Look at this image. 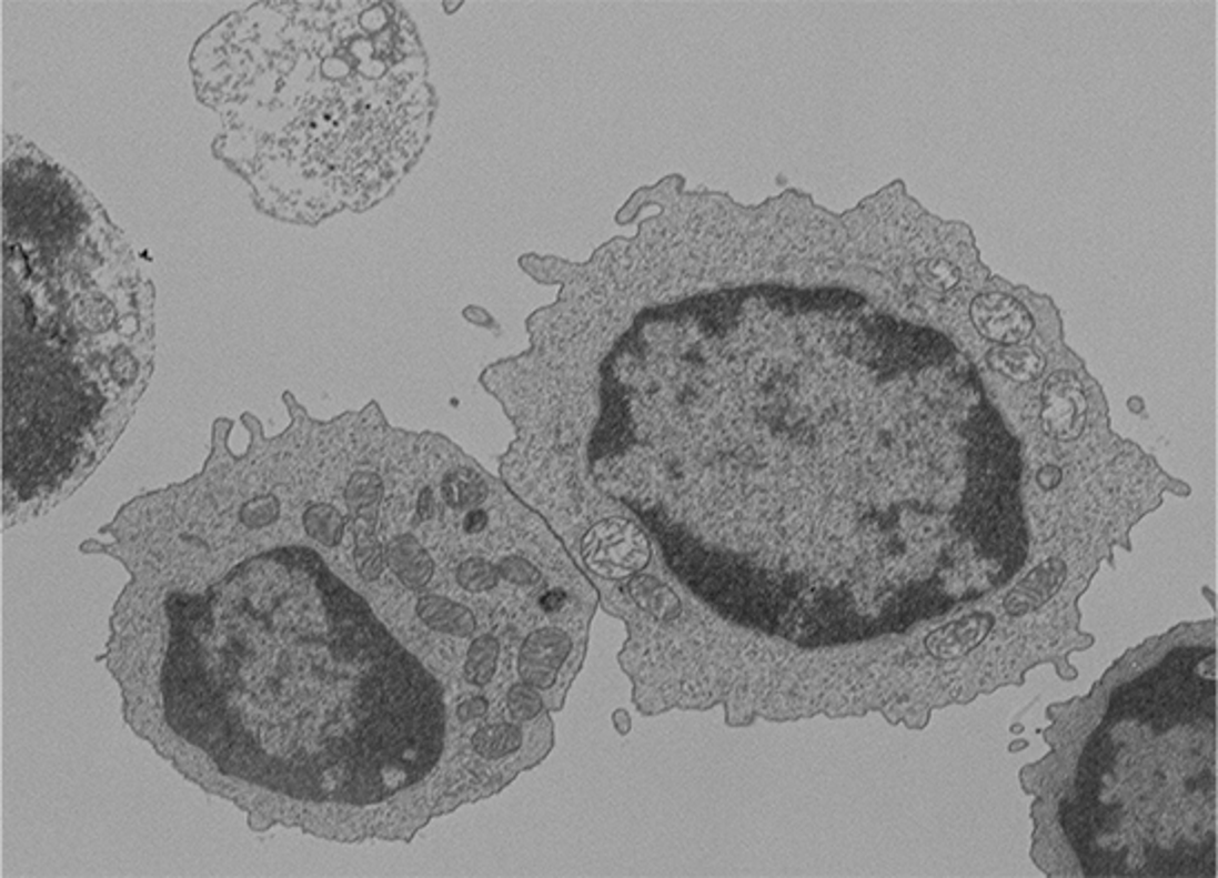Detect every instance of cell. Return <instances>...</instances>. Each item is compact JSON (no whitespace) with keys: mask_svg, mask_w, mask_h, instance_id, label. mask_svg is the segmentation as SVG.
<instances>
[{"mask_svg":"<svg viewBox=\"0 0 1218 878\" xmlns=\"http://www.w3.org/2000/svg\"><path fill=\"white\" fill-rule=\"evenodd\" d=\"M170 727L219 769L305 800L376 803L441 756L434 678L303 547L168 601Z\"/></svg>","mask_w":1218,"mask_h":878,"instance_id":"obj_1","label":"cell"},{"mask_svg":"<svg viewBox=\"0 0 1218 878\" xmlns=\"http://www.w3.org/2000/svg\"><path fill=\"white\" fill-rule=\"evenodd\" d=\"M154 292L99 201L39 148L3 143L6 496L61 494L145 390Z\"/></svg>","mask_w":1218,"mask_h":878,"instance_id":"obj_2","label":"cell"},{"mask_svg":"<svg viewBox=\"0 0 1218 878\" xmlns=\"http://www.w3.org/2000/svg\"><path fill=\"white\" fill-rule=\"evenodd\" d=\"M192 72L219 157L276 219L365 208L419 148L423 70L390 6H252L197 43Z\"/></svg>","mask_w":1218,"mask_h":878,"instance_id":"obj_3","label":"cell"},{"mask_svg":"<svg viewBox=\"0 0 1218 878\" xmlns=\"http://www.w3.org/2000/svg\"><path fill=\"white\" fill-rule=\"evenodd\" d=\"M581 552L592 572L614 581L638 574L652 556L647 536L625 518H605L592 525Z\"/></svg>","mask_w":1218,"mask_h":878,"instance_id":"obj_4","label":"cell"},{"mask_svg":"<svg viewBox=\"0 0 1218 878\" xmlns=\"http://www.w3.org/2000/svg\"><path fill=\"white\" fill-rule=\"evenodd\" d=\"M1040 425L1056 441H1076L1087 423V396L1071 372H1054L1040 392Z\"/></svg>","mask_w":1218,"mask_h":878,"instance_id":"obj_5","label":"cell"},{"mask_svg":"<svg viewBox=\"0 0 1218 878\" xmlns=\"http://www.w3.org/2000/svg\"><path fill=\"white\" fill-rule=\"evenodd\" d=\"M972 323L978 334L998 345H1018L1034 332L1029 310L1007 294H980L972 303Z\"/></svg>","mask_w":1218,"mask_h":878,"instance_id":"obj_6","label":"cell"},{"mask_svg":"<svg viewBox=\"0 0 1218 878\" xmlns=\"http://www.w3.org/2000/svg\"><path fill=\"white\" fill-rule=\"evenodd\" d=\"M572 647V638L556 627H543L530 634L521 645V680L536 689H550L556 683V672L570 656Z\"/></svg>","mask_w":1218,"mask_h":878,"instance_id":"obj_7","label":"cell"},{"mask_svg":"<svg viewBox=\"0 0 1218 878\" xmlns=\"http://www.w3.org/2000/svg\"><path fill=\"white\" fill-rule=\"evenodd\" d=\"M1067 565L1060 558H1049L1034 567L1007 596L1005 612L1009 616H1027L1040 609L1065 583Z\"/></svg>","mask_w":1218,"mask_h":878,"instance_id":"obj_8","label":"cell"},{"mask_svg":"<svg viewBox=\"0 0 1218 878\" xmlns=\"http://www.w3.org/2000/svg\"><path fill=\"white\" fill-rule=\"evenodd\" d=\"M991 627L994 618L989 614H969L934 629L927 636L925 647L938 660H956L978 647L987 638Z\"/></svg>","mask_w":1218,"mask_h":878,"instance_id":"obj_9","label":"cell"},{"mask_svg":"<svg viewBox=\"0 0 1218 878\" xmlns=\"http://www.w3.org/2000/svg\"><path fill=\"white\" fill-rule=\"evenodd\" d=\"M416 614L430 629L439 634L463 638L476 632L474 614L465 605L443 596H423L416 603Z\"/></svg>","mask_w":1218,"mask_h":878,"instance_id":"obj_10","label":"cell"},{"mask_svg":"<svg viewBox=\"0 0 1218 878\" xmlns=\"http://www.w3.org/2000/svg\"><path fill=\"white\" fill-rule=\"evenodd\" d=\"M387 563L392 565L396 578L414 589L425 587L434 574L432 556L412 536H399L390 543Z\"/></svg>","mask_w":1218,"mask_h":878,"instance_id":"obj_11","label":"cell"},{"mask_svg":"<svg viewBox=\"0 0 1218 878\" xmlns=\"http://www.w3.org/2000/svg\"><path fill=\"white\" fill-rule=\"evenodd\" d=\"M985 361L991 370L1016 383H1031L1043 374L1045 367V359L1038 352L1020 345H998L987 352Z\"/></svg>","mask_w":1218,"mask_h":878,"instance_id":"obj_12","label":"cell"},{"mask_svg":"<svg viewBox=\"0 0 1218 878\" xmlns=\"http://www.w3.org/2000/svg\"><path fill=\"white\" fill-rule=\"evenodd\" d=\"M625 592L634 598V603L661 620H672L681 614L678 596L652 576H634L625 585Z\"/></svg>","mask_w":1218,"mask_h":878,"instance_id":"obj_13","label":"cell"},{"mask_svg":"<svg viewBox=\"0 0 1218 878\" xmlns=\"http://www.w3.org/2000/svg\"><path fill=\"white\" fill-rule=\"evenodd\" d=\"M523 745V731L514 723H492L476 729L472 736V747L479 756L496 760L519 751Z\"/></svg>","mask_w":1218,"mask_h":878,"instance_id":"obj_14","label":"cell"},{"mask_svg":"<svg viewBox=\"0 0 1218 878\" xmlns=\"http://www.w3.org/2000/svg\"><path fill=\"white\" fill-rule=\"evenodd\" d=\"M501 643L496 636H479L472 640L465 660V678L470 685L483 687L494 678Z\"/></svg>","mask_w":1218,"mask_h":878,"instance_id":"obj_15","label":"cell"},{"mask_svg":"<svg viewBox=\"0 0 1218 878\" xmlns=\"http://www.w3.org/2000/svg\"><path fill=\"white\" fill-rule=\"evenodd\" d=\"M443 496L452 509H467L485 501L487 485L476 472L456 470L445 476Z\"/></svg>","mask_w":1218,"mask_h":878,"instance_id":"obj_16","label":"cell"},{"mask_svg":"<svg viewBox=\"0 0 1218 878\" xmlns=\"http://www.w3.org/2000/svg\"><path fill=\"white\" fill-rule=\"evenodd\" d=\"M345 518L343 514L328 503H312L305 512V529L308 534L323 543L325 547H336L343 538Z\"/></svg>","mask_w":1218,"mask_h":878,"instance_id":"obj_17","label":"cell"},{"mask_svg":"<svg viewBox=\"0 0 1218 878\" xmlns=\"http://www.w3.org/2000/svg\"><path fill=\"white\" fill-rule=\"evenodd\" d=\"M456 581L472 594H481L485 589H492L501 581V572L496 565L483 561V558H470L463 565H459Z\"/></svg>","mask_w":1218,"mask_h":878,"instance_id":"obj_18","label":"cell"},{"mask_svg":"<svg viewBox=\"0 0 1218 878\" xmlns=\"http://www.w3.org/2000/svg\"><path fill=\"white\" fill-rule=\"evenodd\" d=\"M918 279L934 292H949L960 283V270L947 259H932L916 265Z\"/></svg>","mask_w":1218,"mask_h":878,"instance_id":"obj_19","label":"cell"},{"mask_svg":"<svg viewBox=\"0 0 1218 878\" xmlns=\"http://www.w3.org/2000/svg\"><path fill=\"white\" fill-rule=\"evenodd\" d=\"M507 709L514 720H532L543 709V698L538 696L536 687L521 683L510 689L507 694Z\"/></svg>","mask_w":1218,"mask_h":878,"instance_id":"obj_20","label":"cell"},{"mask_svg":"<svg viewBox=\"0 0 1218 878\" xmlns=\"http://www.w3.org/2000/svg\"><path fill=\"white\" fill-rule=\"evenodd\" d=\"M279 516V501L276 496L272 494H263V496H256L254 501H250L243 509H241V518L248 527H265L270 525L274 518Z\"/></svg>","mask_w":1218,"mask_h":878,"instance_id":"obj_21","label":"cell"},{"mask_svg":"<svg viewBox=\"0 0 1218 878\" xmlns=\"http://www.w3.org/2000/svg\"><path fill=\"white\" fill-rule=\"evenodd\" d=\"M499 572L507 583H514V585H534L541 581V572L521 556L503 558V563L499 565Z\"/></svg>","mask_w":1218,"mask_h":878,"instance_id":"obj_22","label":"cell"},{"mask_svg":"<svg viewBox=\"0 0 1218 878\" xmlns=\"http://www.w3.org/2000/svg\"><path fill=\"white\" fill-rule=\"evenodd\" d=\"M459 720L461 723H470V720H476V718H483L487 714V700L483 696H472L467 698L459 709Z\"/></svg>","mask_w":1218,"mask_h":878,"instance_id":"obj_23","label":"cell"},{"mask_svg":"<svg viewBox=\"0 0 1218 878\" xmlns=\"http://www.w3.org/2000/svg\"><path fill=\"white\" fill-rule=\"evenodd\" d=\"M567 601V594L563 589H550L538 598V605L545 614H556Z\"/></svg>","mask_w":1218,"mask_h":878,"instance_id":"obj_24","label":"cell"},{"mask_svg":"<svg viewBox=\"0 0 1218 878\" xmlns=\"http://www.w3.org/2000/svg\"><path fill=\"white\" fill-rule=\"evenodd\" d=\"M1060 476H1063V474H1060V467H1056V465H1043V467L1038 470V474H1036V481H1038V485H1040L1045 492H1049V490H1054V487L1060 483Z\"/></svg>","mask_w":1218,"mask_h":878,"instance_id":"obj_25","label":"cell"},{"mask_svg":"<svg viewBox=\"0 0 1218 878\" xmlns=\"http://www.w3.org/2000/svg\"><path fill=\"white\" fill-rule=\"evenodd\" d=\"M487 525V514L483 509H472L467 516H465V529L470 534H479L481 529H485Z\"/></svg>","mask_w":1218,"mask_h":878,"instance_id":"obj_26","label":"cell"}]
</instances>
